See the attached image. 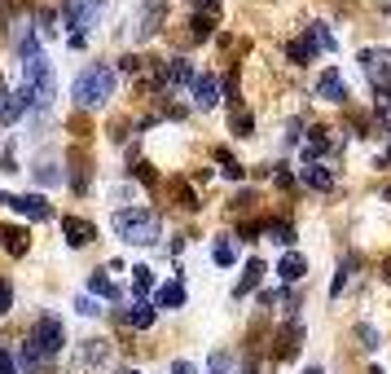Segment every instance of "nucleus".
Segmentation results:
<instances>
[{
  "label": "nucleus",
  "instance_id": "f257e3e1",
  "mask_svg": "<svg viewBox=\"0 0 391 374\" xmlns=\"http://www.w3.org/2000/svg\"><path fill=\"white\" fill-rule=\"evenodd\" d=\"M159 229H163V220H159V212H150V207H123V212H115V234L123 242L150 246V242H159Z\"/></svg>",
  "mask_w": 391,
  "mask_h": 374
},
{
  "label": "nucleus",
  "instance_id": "f03ea898",
  "mask_svg": "<svg viewBox=\"0 0 391 374\" xmlns=\"http://www.w3.org/2000/svg\"><path fill=\"white\" fill-rule=\"evenodd\" d=\"M22 93H27V102H31V110H48V102H53V93H58V84H53V66H48V58L40 53V58H31V62H22Z\"/></svg>",
  "mask_w": 391,
  "mask_h": 374
},
{
  "label": "nucleus",
  "instance_id": "7ed1b4c3",
  "mask_svg": "<svg viewBox=\"0 0 391 374\" xmlns=\"http://www.w3.org/2000/svg\"><path fill=\"white\" fill-rule=\"evenodd\" d=\"M75 106H84V110H97V106H106V97L115 93V71L106 66V62H97V66H88L80 80H75Z\"/></svg>",
  "mask_w": 391,
  "mask_h": 374
},
{
  "label": "nucleus",
  "instance_id": "20e7f679",
  "mask_svg": "<svg viewBox=\"0 0 391 374\" xmlns=\"http://www.w3.org/2000/svg\"><path fill=\"white\" fill-rule=\"evenodd\" d=\"M163 18H167V0H145V5L127 18V40H132V44L150 40L154 31L163 27Z\"/></svg>",
  "mask_w": 391,
  "mask_h": 374
},
{
  "label": "nucleus",
  "instance_id": "39448f33",
  "mask_svg": "<svg viewBox=\"0 0 391 374\" xmlns=\"http://www.w3.org/2000/svg\"><path fill=\"white\" fill-rule=\"evenodd\" d=\"M27 339L40 348L44 357H58V353H62V343H66V326H62L58 317H40V321H36V331H31Z\"/></svg>",
  "mask_w": 391,
  "mask_h": 374
},
{
  "label": "nucleus",
  "instance_id": "423d86ee",
  "mask_svg": "<svg viewBox=\"0 0 391 374\" xmlns=\"http://www.w3.org/2000/svg\"><path fill=\"white\" fill-rule=\"evenodd\" d=\"M97 18H101V5H97V0H66V5H62V22H66V27H75V36L93 31Z\"/></svg>",
  "mask_w": 391,
  "mask_h": 374
},
{
  "label": "nucleus",
  "instance_id": "0eeeda50",
  "mask_svg": "<svg viewBox=\"0 0 391 374\" xmlns=\"http://www.w3.org/2000/svg\"><path fill=\"white\" fill-rule=\"evenodd\" d=\"M110 361V339H84L80 353L71 361V374H88V370H101Z\"/></svg>",
  "mask_w": 391,
  "mask_h": 374
},
{
  "label": "nucleus",
  "instance_id": "6e6552de",
  "mask_svg": "<svg viewBox=\"0 0 391 374\" xmlns=\"http://www.w3.org/2000/svg\"><path fill=\"white\" fill-rule=\"evenodd\" d=\"M360 71L370 75L374 88H387L391 84V48H365L360 53Z\"/></svg>",
  "mask_w": 391,
  "mask_h": 374
},
{
  "label": "nucleus",
  "instance_id": "1a4fd4ad",
  "mask_svg": "<svg viewBox=\"0 0 391 374\" xmlns=\"http://www.w3.org/2000/svg\"><path fill=\"white\" fill-rule=\"evenodd\" d=\"M9 207L22 212L27 220H48V216H53V207H48L40 194H14V198H9Z\"/></svg>",
  "mask_w": 391,
  "mask_h": 374
},
{
  "label": "nucleus",
  "instance_id": "9d476101",
  "mask_svg": "<svg viewBox=\"0 0 391 374\" xmlns=\"http://www.w3.org/2000/svg\"><path fill=\"white\" fill-rule=\"evenodd\" d=\"M62 234H66L71 246H88V242L97 238V224H88V220H80V216H62Z\"/></svg>",
  "mask_w": 391,
  "mask_h": 374
},
{
  "label": "nucleus",
  "instance_id": "9b49d317",
  "mask_svg": "<svg viewBox=\"0 0 391 374\" xmlns=\"http://www.w3.org/2000/svg\"><path fill=\"white\" fill-rule=\"evenodd\" d=\"M317 97H325V102H343V97H348V88H343V75H338L334 66L317 75Z\"/></svg>",
  "mask_w": 391,
  "mask_h": 374
},
{
  "label": "nucleus",
  "instance_id": "f8f14e48",
  "mask_svg": "<svg viewBox=\"0 0 391 374\" xmlns=\"http://www.w3.org/2000/svg\"><path fill=\"white\" fill-rule=\"evenodd\" d=\"M194 102H198L202 110H212V106L220 102V84H216V75H198V80H194Z\"/></svg>",
  "mask_w": 391,
  "mask_h": 374
},
{
  "label": "nucleus",
  "instance_id": "ddd939ff",
  "mask_svg": "<svg viewBox=\"0 0 391 374\" xmlns=\"http://www.w3.org/2000/svg\"><path fill=\"white\" fill-rule=\"evenodd\" d=\"M0 246H5L9 256H27V229H18V224H0Z\"/></svg>",
  "mask_w": 391,
  "mask_h": 374
},
{
  "label": "nucleus",
  "instance_id": "4468645a",
  "mask_svg": "<svg viewBox=\"0 0 391 374\" xmlns=\"http://www.w3.org/2000/svg\"><path fill=\"white\" fill-rule=\"evenodd\" d=\"M303 273H308V260H303L299 251H286V256H281V264H277V278H281V282H299Z\"/></svg>",
  "mask_w": 391,
  "mask_h": 374
},
{
  "label": "nucleus",
  "instance_id": "2eb2a0df",
  "mask_svg": "<svg viewBox=\"0 0 391 374\" xmlns=\"http://www.w3.org/2000/svg\"><path fill=\"white\" fill-rule=\"evenodd\" d=\"M22 110H31V102H27V93L18 88V93H9V97H5V106H0V128H9V123H14Z\"/></svg>",
  "mask_w": 391,
  "mask_h": 374
},
{
  "label": "nucleus",
  "instance_id": "dca6fc26",
  "mask_svg": "<svg viewBox=\"0 0 391 374\" xmlns=\"http://www.w3.org/2000/svg\"><path fill=\"white\" fill-rule=\"evenodd\" d=\"M123 326H132V331H150V326H154V308H150V304H132V308H123Z\"/></svg>",
  "mask_w": 391,
  "mask_h": 374
},
{
  "label": "nucleus",
  "instance_id": "f3484780",
  "mask_svg": "<svg viewBox=\"0 0 391 374\" xmlns=\"http://www.w3.org/2000/svg\"><path fill=\"white\" fill-rule=\"evenodd\" d=\"M44 361H48V357L40 353V348H36L31 339H27V343H22V348H18V365H22V370H27V374H40V370H44Z\"/></svg>",
  "mask_w": 391,
  "mask_h": 374
},
{
  "label": "nucleus",
  "instance_id": "a211bd4d",
  "mask_svg": "<svg viewBox=\"0 0 391 374\" xmlns=\"http://www.w3.org/2000/svg\"><path fill=\"white\" fill-rule=\"evenodd\" d=\"M185 304V286L180 282H167V286H159V295H154V308H180Z\"/></svg>",
  "mask_w": 391,
  "mask_h": 374
},
{
  "label": "nucleus",
  "instance_id": "6ab92c4d",
  "mask_svg": "<svg viewBox=\"0 0 391 374\" xmlns=\"http://www.w3.org/2000/svg\"><path fill=\"white\" fill-rule=\"evenodd\" d=\"M308 48H325V53H334V48H338L325 22H312V27H308Z\"/></svg>",
  "mask_w": 391,
  "mask_h": 374
},
{
  "label": "nucleus",
  "instance_id": "aec40b11",
  "mask_svg": "<svg viewBox=\"0 0 391 374\" xmlns=\"http://www.w3.org/2000/svg\"><path fill=\"white\" fill-rule=\"evenodd\" d=\"M212 260L220 269H233V260H238V246H233V238H216L212 242Z\"/></svg>",
  "mask_w": 391,
  "mask_h": 374
},
{
  "label": "nucleus",
  "instance_id": "412c9836",
  "mask_svg": "<svg viewBox=\"0 0 391 374\" xmlns=\"http://www.w3.org/2000/svg\"><path fill=\"white\" fill-rule=\"evenodd\" d=\"M303 185H312V189H330V185H334L330 167H321V163H308V167H303Z\"/></svg>",
  "mask_w": 391,
  "mask_h": 374
},
{
  "label": "nucleus",
  "instance_id": "4be33fe9",
  "mask_svg": "<svg viewBox=\"0 0 391 374\" xmlns=\"http://www.w3.org/2000/svg\"><path fill=\"white\" fill-rule=\"evenodd\" d=\"M259 278H264V264H259V260H251V264H246V273H242V282L233 286V295L242 299L246 291H255V286H259Z\"/></svg>",
  "mask_w": 391,
  "mask_h": 374
},
{
  "label": "nucleus",
  "instance_id": "5701e85b",
  "mask_svg": "<svg viewBox=\"0 0 391 374\" xmlns=\"http://www.w3.org/2000/svg\"><path fill=\"white\" fill-rule=\"evenodd\" d=\"M88 291H93V295H106V299H119V286L110 282V273H106V269L88 278Z\"/></svg>",
  "mask_w": 391,
  "mask_h": 374
},
{
  "label": "nucleus",
  "instance_id": "b1692460",
  "mask_svg": "<svg viewBox=\"0 0 391 374\" xmlns=\"http://www.w3.org/2000/svg\"><path fill=\"white\" fill-rule=\"evenodd\" d=\"M229 123H233V133H238V137H251V128H255V119H251V110H242V106H233Z\"/></svg>",
  "mask_w": 391,
  "mask_h": 374
},
{
  "label": "nucleus",
  "instance_id": "393cba45",
  "mask_svg": "<svg viewBox=\"0 0 391 374\" xmlns=\"http://www.w3.org/2000/svg\"><path fill=\"white\" fill-rule=\"evenodd\" d=\"M36 181H40V185H62L58 163H40V167H36Z\"/></svg>",
  "mask_w": 391,
  "mask_h": 374
},
{
  "label": "nucleus",
  "instance_id": "a878e982",
  "mask_svg": "<svg viewBox=\"0 0 391 374\" xmlns=\"http://www.w3.org/2000/svg\"><path fill=\"white\" fill-rule=\"evenodd\" d=\"M132 286H137V295H145V291L154 286V273H150L145 264H137V269H132Z\"/></svg>",
  "mask_w": 391,
  "mask_h": 374
},
{
  "label": "nucleus",
  "instance_id": "bb28decb",
  "mask_svg": "<svg viewBox=\"0 0 391 374\" xmlns=\"http://www.w3.org/2000/svg\"><path fill=\"white\" fill-rule=\"evenodd\" d=\"M286 58H291V62H299V66H303V62L312 58V48H308L303 40H291V44H286Z\"/></svg>",
  "mask_w": 391,
  "mask_h": 374
},
{
  "label": "nucleus",
  "instance_id": "cd10ccee",
  "mask_svg": "<svg viewBox=\"0 0 391 374\" xmlns=\"http://www.w3.org/2000/svg\"><path fill=\"white\" fill-rule=\"evenodd\" d=\"M269 234H273L277 246H291V242H295V229H291V224H269Z\"/></svg>",
  "mask_w": 391,
  "mask_h": 374
},
{
  "label": "nucleus",
  "instance_id": "c85d7f7f",
  "mask_svg": "<svg viewBox=\"0 0 391 374\" xmlns=\"http://www.w3.org/2000/svg\"><path fill=\"white\" fill-rule=\"evenodd\" d=\"M348 273H352V260H343V264H338V273H334V286H330V295H338V291L348 286Z\"/></svg>",
  "mask_w": 391,
  "mask_h": 374
},
{
  "label": "nucleus",
  "instance_id": "c756f323",
  "mask_svg": "<svg viewBox=\"0 0 391 374\" xmlns=\"http://www.w3.org/2000/svg\"><path fill=\"white\" fill-rule=\"evenodd\" d=\"M207 31H212V14H198L194 18V40H202Z\"/></svg>",
  "mask_w": 391,
  "mask_h": 374
},
{
  "label": "nucleus",
  "instance_id": "7c9ffc66",
  "mask_svg": "<svg viewBox=\"0 0 391 374\" xmlns=\"http://www.w3.org/2000/svg\"><path fill=\"white\" fill-rule=\"evenodd\" d=\"M9 308H14V286L0 282V313H9Z\"/></svg>",
  "mask_w": 391,
  "mask_h": 374
},
{
  "label": "nucleus",
  "instance_id": "2f4dec72",
  "mask_svg": "<svg viewBox=\"0 0 391 374\" xmlns=\"http://www.w3.org/2000/svg\"><path fill=\"white\" fill-rule=\"evenodd\" d=\"M224 370H229V357L224 353H216L212 361H207V374H224Z\"/></svg>",
  "mask_w": 391,
  "mask_h": 374
},
{
  "label": "nucleus",
  "instance_id": "473e14b6",
  "mask_svg": "<svg viewBox=\"0 0 391 374\" xmlns=\"http://www.w3.org/2000/svg\"><path fill=\"white\" fill-rule=\"evenodd\" d=\"M75 308H80L84 317H93V313H101V308H97V299H88V295H80V299H75Z\"/></svg>",
  "mask_w": 391,
  "mask_h": 374
},
{
  "label": "nucleus",
  "instance_id": "72a5a7b5",
  "mask_svg": "<svg viewBox=\"0 0 391 374\" xmlns=\"http://www.w3.org/2000/svg\"><path fill=\"white\" fill-rule=\"evenodd\" d=\"M356 335H360V339H365V348H378V331H374V326H360V331H356Z\"/></svg>",
  "mask_w": 391,
  "mask_h": 374
},
{
  "label": "nucleus",
  "instance_id": "f704fd0d",
  "mask_svg": "<svg viewBox=\"0 0 391 374\" xmlns=\"http://www.w3.org/2000/svg\"><path fill=\"white\" fill-rule=\"evenodd\" d=\"M0 163H5V172H18V150L5 145V159H0Z\"/></svg>",
  "mask_w": 391,
  "mask_h": 374
},
{
  "label": "nucleus",
  "instance_id": "c9c22d12",
  "mask_svg": "<svg viewBox=\"0 0 391 374\" xmlns=\"http://www.w3.org/2000/svg\"><path fill=\"white\" fill-rule=\"evenodd\" d=\"M0 374H18V365H14V357L5 353V348H0Z\"/></svg>",
  "mask_w": 391,
  "mask_h": 374
},
{
  "label": "nucleus",
  "instance_id": "e433bc0d",
  "mask_svg": "<svg viewBox=\"0 0 391 374\" xmlns=\"http://www.w3.org/2000/svg\"><path fill=\"white\" fill-rule=\"evenodd\" d=\"M40 22H44V36H58V18L53 14H40Z\"/></svg>",
  "mask_w": 391,
  "mask_h": 374
},
{
  "label": "nucleus",
  "instance_id": "4c0bfd02",
  "mask_svg": "<svg viewBox=\"0 0 391 374\" xmlns=\"http://www.w3.org/2000/svg\"><path fill=\"white\" fill-rule=\"evenodd\" d=\"M194 5H198V9H207V14H212V18L220 14V0H194Z\"/></svg>",
  "mask_w": 391,
  "mask_h": 374
},
{
  "label": "nucleus",
  "instance_id": "58836bf2",
  "mask_svg": "<svg viewBox=\"0 0 391 374\" xmlns=\"http://www.w3.org/2000/svg\"><path fill=\"white\" fill-rule=\"evenodd\" d=\"M378 106H382V110H391V84H387V88H378Z\"/></svg>",
  "mask_w": 391,
  "mask_h": 374
},
{
  "label": "nucleus",
  "instance_id": "ea45409f",
  "mask_svg": "<svg viewBox=\"0 0 391 374\" xmlns=\"http://www.w3.org/2000/svg\"><path fill=\"white\" fill-rule=\"evenodd\" d=\"M172 374H194V365H189V361H176V365H172Z\"/></svg>",
  "mask_w": 391,
  "mask_h": 374
},
{
  "label": "nucleus",
  "instance_id": "a19ab883",
  "mask_svg": "<svg viewBox=\"0 0 391 374\" xmlns=\"http://www.w3.org/2000/svg\"><path fill=\"white\" fill-rule=\"evenodd\" d=\"M303 374H321V365H308V370H303Z\"/></svg>",
  "mask_w": 391,
  "mask_h": 374
},
{
  "label": "nucleus",
  "instance_id": "79ce46f5",
  "mask_svg": "<svg viewBox=\"0 0 391 374\" xmlns=\"http://www.w3.org/2000/svg\"><path fill=\"white\" fill-rule=\"evenodd\" d=\"M5 97H9V93H5V84H0V106H5Z\"/></svg>",
  "mask_w": 391,
  "mask_h": 374
},
{
  "label": "nucleus",
  "instance_id": "37998d69",
  "mask_svg": "<svg viewBox=\"0 0 391 374\" xmlns=\"http://www.w3.org/2000/svg\"><path fill=\"white\" fill-rule=\"evenodd\" d=\"M238 374H255V370H251V365H242V370H238Z\"/></svg>",
  "mask_w": 391,
  "mask_h": 374
},
{
  "label": "nucleus",
  "instance_id": "c03bdc74",
  "mask_svg": "<svg viewBox=\"0 0 391 374\" xmlns=\"http://www.w3.org/2000/svg\"><path fill=\"white\" fill-rule=\"evenodd\" d=\"M0 203H9V194H0Z\"/></svg>",
  "mask_w": 391,
  "mask_h": 374
},
{
  "label": "nucleus",
  "instance_id": "a18cd8bd",
  "mask_svg": "<svg viewBox=\"0 0 391 374\" xmlns=\"http://www.w3.org/2000/svg\"><path fill=\"white\" fill-rule=\"evenodd\" d=\"M119 374H137V370H119Z\"/></svg>",
  "mask_w": 391,
  "mask_h": 374
},
{
  "label": "nucleus",
  "instance_id": "49530a36",
  "mask_svg": "<svg viewBox=\"0 0 391 374\" xmlns=\"http://www.w3.org/2000/svg\"><path fill=\"white\" fill-rule=\"evenodd\" d=\"M97 5H106V0H97Z\"/></svg>",
  "mask_w": 391,
  "mask_h": 374
}]
</instances>
